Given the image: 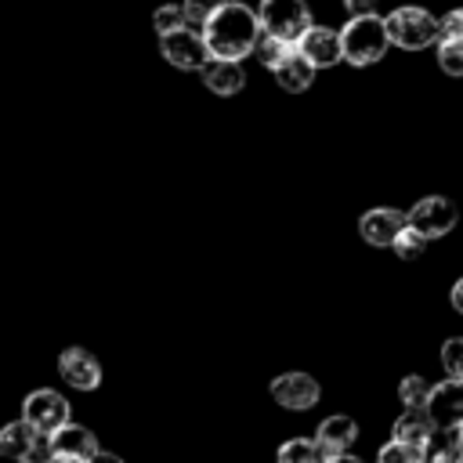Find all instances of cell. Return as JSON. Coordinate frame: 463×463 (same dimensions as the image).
Segmentation results:
<instances>
[{
	"label": "cell",
	"instance_id": "cell-10",
	"mask_svg": "<svg viewBox=\"0 0 463 463\" xmlns=\"http://www.w3.org/2000/svg\"><path fill=\"white\" fill-rule=\"evenodd\" d=\"M58 373L76 391H94L101 383V365L87 347H65L58 358Z\"/></svg>",
	"mask_w": 463,
	"mask_h": 463
},
{
	"label": "cell",
	"instance_id": "cell-22",
	"mask_svg": "<svg viewBox=\"0 0 463 463\" xmlns=\"http://www.w3.org/2000/svg\"><path fill=\"white\" fill-rule=\"evenodd\" d=\"M438 65L449 76H463V36H441V43H438Z\"/></svg>",
	"mask_w": 463,
	"mask_h": 463
},
{
	"label": "cell",
	"instance_id": "cell-27",
	"mask_svg": "<svg viewBox=\"0 0 463 463\" xmlns=\"http://www.w3.org/2000/svg\"><path fill=\"white\" fill-rule=\"evenodd\" d=\"M416 459H420V449H412V445H405L398 438H391L376 456V463H416Z\"/></svg>",
	"mask_w": 463,
	"mask_h": 463
},
{
	"label": "cell",
	"instance_id": "cell-9",
	"mask_svg": "<svg viewBox=\"0 0 463 463\" xmlns=\"http://www.w3.org/2000/svg\"><path fill=\"white\" fill-rule=\"evenodd\" d=\"M427 416L434 420V427H459L463 423V380L449 376L445 383L430 387Z\"/></svg>",
	"mask_w": 463,
	"mask_h": 463
},
{
	"label": "cell",
	"instance_id": "cell-13",
	"mask_svg": "<svg viewBox=\"0 0 463 463\" xmlns=\"http://www.w3.org/2000/svg\"><path fill=\"white\" fill-rule=\"evenodd\" d=\"M199 72H203V83H206L213 94H221V98L239 94L242 83H246V72H242V65H239L235 58H210Z\"/></svg>",
	"mask_w": 463,
	"mask_h": 463
},
{
	"label": "cell",
	"instance_id": "cell-32",
	"mask_svg": "<svg viewBox=\"0 0 463 463\" xmlns=\"http://www.w3.org/2000/svg\"><path fill=\"white\" fill-rule=\"evenodd\" d=\"M452 307H456V311L463 315V279H459V282L452 286Z\"/></svg>",
	"mask_w": 463,
	"mask_h": 463
},
{
	"label": "cell",
	"instance_id": "cell-34",
	"mask_svg": "<svg viewBox=\"0 0 463 463\" xmlns=\"http://www.w3.org/2000/svg\"><path fill=\"white\" fill-rule=\"evenodd\" d=\"M326 463H362V459H354V456H347V452H340V456H329Z\"/></svg>",
	"mask_w": 463,
	"mask_h": 463
},
{
	"label": "cell",
	"instance_id": "cell-26",
	"mask_svg": "<svg viewBox=\"0 0 463 463\" xmlns=\"http://www.w3.org/2000/svg\"><path fill=\"white\" fill-rule=\"evenodd\" d=\"M423 246H427V239H423L416 228H409V224H405L402 235L394 239V253H398L402 260H416V257L423 253Z\"/></svg>",
	"mask_w": 463,
	"mask_h": 463
},
{
	"label": "cell",
	"instance_id": "cell-11",
	"mask_svg": "<svg viewBox=\"0 0 463 463\" xmlns=\"http://www.w3.org/2000/svg\"><path fill=\"white\" fill-rule=\"evenodd\" d=\"M297 47L311 58L315 69H329V65H336V61L344 58V36L333 33V29H326V25H311V29L297 40Z\"/></svg>",
	"mask_w": 463,
	"mask_h": 463
},
{
	"label": "cell",
	"instance_id": "cell-25",
	"mask_svg": "<svg viewBox=\"0 0 463 463\" xmlns=\"http://www.w3.org/2000/svg\"><path fill=\"white\" fill-rule=\"evenodd\" d=\"M224 4H228V0H184V18H188V25L203 29Z\"/></svg>",
	"mask_w": 463,
	"mask_h": 463
},
{
	"label": "cell",
	"instance_id": "cell-1",
	"mask_svg": "<svg viewBox=\"0 0 463 463\" xmlns=\"http://www.w3.org/2000/svg\"><path fill=\"white\" fill-rule=\"evenodd\" d=\"M203 36L210 43V54L213 58H235L242 61L246 54H253L257 47V36H260V14L239 0H228L206 25H203Z\"/></svg>",
	"mask_w": 463,
	"mask_h": 463
},
{
	"label": "cell",
	"instance_id": "cell-35",
	"mask_svg": "<svg viewBox=\"0 0 463 463\" xmlns=\"http://www.w3.org/2000/svg\"><path fill=\"white\" fill-rule=\"evenodd\" d=\"M54 463H90V459H76V456H61V452H58Z\"/></svg>",
	"mask_w": 463,
	"mask_h": 463
},
{
	"label": "cell",
	"instance_id": "cell-15",
	"mask_svg": "<svg viewBox=\"0 0 463 463\" xmlns=\"http://www.w3.org/2000/svg\"><path fill=\"white\" fill-rule=\"evenodd\" d=\"M354 438H358V423L351 416H326L318 423V430H315V441L326 449V456L347 452L354 445Z\"/></svg>",
	"mask_w": 463,
	"mask_h": 463
},
{
	"label": "cell",
	"instance_id": "cell-3",
	"mask_svg": "<svg viewBox=\"0 0 463 463\" xmlns=\"http://www.w3.org/2000/svg\"><path fill=\"white\" fill-rule=\"evenodd\" d=\"M387 33H391V43L405 51H420L441 36V22L423 7H398L387 18Z\"/></svg>",
	"mask_w": 463,
	"mask_h": 463
},
{
	"label": "cell",
	"instance_id": "cell-38",
	"mask_svg": "<svg viewBox=\"0 0 463 463\" xmlns=\"http://www.w3.org/2000/svg\"><path fill=\"white\" fill-rule=\"evenodd\" d=\"M416 463H423V459H416Z\"/></svg>",
	"mask_w": 463,
	"mask_h": 463
},
{
	"label": "cell",
	"instance_id": "cell-30",
	"mask_svg": "<svg viewBox=\"0 0 463 463\" xmlns=\"http://www.w3.org/2000/svg\"><path fill=\"white\" fill-rule=\"evenodd\" d=\"M441 36H463V7L449 11L445 22H441Z\"/></svg>",
	"mask_w": 463,
	"mask_h": 463
},
{
	"label": "cell",
	"instance_id": "cell-36",
	"mask_svg": "<svg viewBox=\"0 0 463 463\" xmlns=\"http://www.w3.org/2000/svg\"><path fill=\"white\" fill-rule=\"evenodd\" d=\"M459 452H463V423H459Z\"/></svg>",
	"mask_w": 463,
	"mask_h": 463
},
{
	"label": "cell",
	"instance_id": "cell-14",
	"mask_svg": "<svg viewBox=\"0 0 463 463\" xmlns=\"http://www.w3.org/2000/svg\"><path fill=\"white\" fill-rule=\"evenodd\" d=\"M275 80H279V87L282 90H289V94H300V90H307L311 87V80H315V65H311V58L300 51V47H293L275 69Z\"/></svg>",
	"mask_w": 463,
	"mask_h": 463
},
{
	"label": "cell",
	"instance_id": "cell-8",
	"mask_svg": "<svg viewBox=\"0 0 463 463\" xmlns=\"http://www.w3.org/2000/svg\"><path fill=\"white\" fill-rule=\"evenodd\" d=\"M271 398L282 405V409H293V412H304L311 405H318L322 398V387L315 376L307 373H282L271 380Z\"/></svg>",
	"mask_w": 463,
	"mask_h": 463
},
{
	"label": "cell",
	"instance_id": "cell-12",
	"mask_svg": "<svg viewBox=\"0 0 463 463\" xmlns=\"http://www.w3.org/2000/svg\"><path fill=\"white\" fill-rule=\"evenodd\" d=\"M405 224H409L405 213L380 206V210H369V213L358 221V232H362V239H365L369 246H394V239L402 235Z\"/></svg>",
	"mask_w": 463,
	"mask_h": 463
},
{
	"label": "cell",
	"instance_id": "cell-6",
	"mask_svg": "<svg viewBox=\"0 0 463 463\" xmlns=\"http://www.w3.org/2000/svg\"><path fill=\"white\" fill-rule=\"evenodd\" d=\"M405 217H409V228H416L423 239H441V235H449V232L456 228L459 210H456V203H449L445 195H427V199H420Z\"/></svg>",
	"mask_w": 463,
	"mask_h": 463
},
{
	"label": "cell",
	"instance_id": "cell-23",
	"mask_svg": "<svg viewBox=\"0 0 463 463\" xmlns=\"http://www.w3.org/2000/svg\"><path fill=\"white\" fill-rule=\"evenodd\" d=\"M398 398L405 409H427V398H430V387L423 376H405L398 383Z\"/></svg>",
	"mask_w": 463,
	"mask_h": 463
},
{
	"label": "cell",
	"instance_id": "cell-20",
	"mask_svg": "<svg viewBox=\"0 0 463 463\" xmlns=\"http://www.w3.org/2000/svg\"><path fill=\"white\" fill-rule=\"evenodd\" d=\"M279 463H326V449L318 441H307V438H293L286 445H279Z\"/></svg>",
	"mask_w": 463,
	"mask_h": 463
},
{
	"label": "cell",
	"instance_id": "cell-21",
	"mask_svg": "<svg viewBox=\"0 0 463 463\" xmlns=\"http://www.w3.org/2000/svg\"><path fill=\"white\" fill-rule=\"evenodd\" d=\"M297 43H289V40H282V36H275V33H264L260 29V36H257V47H253V54H257V61L260 65H268V69H275L289 51H293Z\"/></svg>",
	"mask_w": 463,
	"mask_h": 463
},
{
	"label": "cell",
	"instance_id": "cell-4",
	"mask_svg": "<svg viewBox=\"0 0 463 463\" xmlns=\"http://www.w3.org/2000/svg\"><path fill=\"white\" fill-rule=\"evenodd\" d=\"M257 14H260L264 33H275L289 43H297L311 29V11L304 0H260Z\"/></svg>",
	"mask_w": 463,
	"mask_h": 463
},
{
	"label": "cell",
	"instance_id": "cell-24",
	"mask_svg": "<svg viewBox=\"0 0 463 463\" xmlns=\"http://www.w3.org/2000/svg\"><path fill=\"white\" fill-rule=\"evenodd\" d=\"M152 25H156L159 36H163V33H174V29H181V25H188V18H184V4H163V7H156Z\"/></svg>",
	"mask_w": 463,
	"mask_h": 463
},
{
	"label": "cell",
	"instance_id": "cell-28",
	"mask_svg": "<svg viewBox=\"0 0 463 463\" xmlns=\"http://www.w3.org/2000/svg\"><path fill=\"white\" fill-rule=\"evenodd\" d=\"M441 365H445L449 376L463 380V336H452V340L441 344Z\"/></svg>",
	"mask_w": 463,
	"mask_h": 463
},
{
	"label": "cell",
	"instance_id": "cell-5",
	"mask_svg": "<svg viewBox=\"0 0 463 463\" xmlns=\"http://www.w3.org/2000/svg\"><path fill=\"white\" fill-rule=\"evenodd\" d=\"M159 51H163V58L174 65V69H188V72H195V69H203L213 54H210V43H206V36H203V29H195V25H181V29H174V33H163L159 36Z\"/></svg>",
	"mask_w": 463,
	"mask_h": 463
},
{
	"label": "cell",
	"instance_id": "cell-17",
	"mask_svg": "<svg viewBox=\"0 0 463 463\" xmlns=\"http://www.w3.org/2000/svg\"><path fill=\"white\" fill-rule=\"evenodd\" d=\"M459 456H463L459 452V427H434L420 449L423 463H456Z\"/></svg>",
	"mask_w": 463,
	"mask_h": 463
},
{
	"label": "cell",
	"instance_id": "cell-2",
	"mask_svg": "<svg viewBox=\"0 0 463 463\" xmlns=\"http://www.w3.org/2000/svg\"><path fill=\"white\" fill-rule=\"evenodd\" d=\"M344 58L351 65H373L383 58L387 43H391V33H387V18H376V14H358L351 18L344 29Z\"/></svg>",
	"mask_w": 463,
	"mask_h": 463
},
{
	"label": "cell",
	"instance_id": "cell-16",
	"mask_svg": "<svg viewBox=\"0 0 463 463\" xmlns=\"http://www.w3.org/2000/svg\"><path fill=\"white\" fill-rule=\"evenodd\" d=\"M54 441V452L61 456H76V459H94L101 449H98V438L87 430V427H76V423H65L51 434Z\"/></svg>",
	"mask_w": 463,
	"mask_h": 463
},
{
	"label": "cell",
	"instance_id": "cell-7",
	"mask_svg": "<svg viewBox=\"0 0 463 463\" xmlns=\"http://www.w3.org/2000/svg\"><path fill=\"white\" fill-rule=\"evenodd\" d=\"M22 416H25L40 434H54L58 427L69 423V402H65L58 391L40 387V391L25 394V402H22Z\"/></svg>",
	"mask_w": 463,
	"mask_h": 463
},
{
	"label": "cell",
	"instance_id": "cell-37",
	"mask_svg": "<svg viewBox=\"0 0 463 463\" xmlns=\"http://www.w3.org/2000/svg\"><path fill=\"white\" fill-rule=\"evenodd\" d=\"M456 463H463V456H459V459H456Z\"/></svg>",
	"mask_w": 463,
	"mask_h": 463
},
{
	"label": "cell",
	"instance_id": "cell-31",
	"mask_svg": "<svg viewBox=\"0 0 463 463\" xmlns=\"http://www.w3.org/2000/svg\"><path fill=\"white\" fill-rule=\"evenodd\" d=\"M347 14L358 18V14H376V0H344Z\"/></svg>",
	"mask_w": 463,
	"mask_h": 463
},
{
	"label": "cell",
	"instance_id": "cell-33",
	"mask_svg": "<svg viewBox=\"0 0 463 463\" xmlns=\"http://www.w3.org/2000/svg\"><path fill=\"white\" fill-rule=\"evenodd\" d=\"M90 463H123V459H119V456H112V452H98Z\"/></svg>",
	"mask_w": 463,
	"mask_h": 463
},
{
	"label": "cell",
	"instance_id": "cell-29",
	"mask_svg": "<svg viewBox=\"0 0 463 463\" xmlns=\"http://www.w3.org/2000/svg\"><path fill=\"white\" fill-rule=\"evenodd\" d=\"M54 441H51V434H36V441L25 449V456L18 459V463H54Z\"/></svg>",
	"mask_w": 463,
	"mask_h": 463
},
{
	"label": "cell",
	"instance_id": "cell-18",
	"mask_svg": "<svg viewBox=\"0 0 463 463\" xmlns=\"http://www.w3.org/2000/svg\"><path fill=\"white\" fill-rule=\"evenodd\" d=\"M430 430H434V420L427 416V409H405V416L394 420V438L412 445V449H423Z\"/></svg>",
	"mask_w": 463,
	"mask_h": 463
},
{
	"label": "cell",
	"instance_id": "cell-19",
	"mask_svg": "<svg viewBox=\"0 0 463 463\" xmlns=\"http://www.w3.org/2000/svg\"><path fill=\"white\" fill-rule=\"evenodd\" d=\"M36 434H40V430H36L25 416H22V420H11L7 427H0V456H7V459L18 463V459L25 456V449L36 441Z\"/></svg>",
	"mask_w": 463,
	"mask_h": 463
}]
</instances>
